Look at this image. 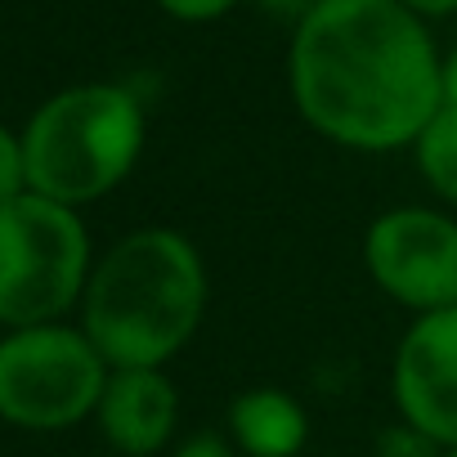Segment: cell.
<instances>
[{
    "label": "cell",
    "instance_id": "cell-11",
    "mask_svg": "<svg viewBox=\"0 0 457 457\" xmlns=\"http://www.w3.org/2000/svg\"><path fill=\"white\" fill-rule=\"evenodd\" d=\"M28 153H23V135H14L10 126H0V202H10L19 193H28Z\"/></svg>",
    "mask_w": 457,
    "mask_h": 457
},
{
    "label": "cell",
    "instance_id": "cell-9",
    "mask_svg": "<svg viewBox=\"0 0 457 457\" xmlns=\"http://www.w3.org/2000/svg\"><path fill=\"white\" fill-rule=\"evenodd\" d=\"M228 439L243 457H301L310 444V412L278 386H252L228 403Z\"/></svg>",
    "mask_w": 457,
    "mask_h": 457
},
{
    "label": "cell",
    "instance_id": "cell-10",
    "mask_svg": "<svg viewBox=\"0 0 457 457\" xmlns=\"http://www.w3.org/2000/svg\"><path fill=\"white\" fill-rule=\"evenodd\" d=\"M412 157H417V170H421L426 188L439 202L457 206V108L453 104H444L430 117V126L412 144Z\"/></svg>",
    "mask_w": 457,
    "mask_h": 457
},
{
    "label": "cell",
    "instance_id": "cell-1",
    "mask_svg": "<svg viewBox=\"0 0 457 457\" xmlns=\"http://www.w3.org/2000/svg\"><path fill=\"white\" fill-rule=\"evenodd\" d=\"M287 81L305 126L354 153L412 148L444 108V59L399 0H319L292 32Z\"/></svg>",
    "mask_w": 457,
    "mask_h": 457
},
{
    "label": "cell",
    "instance_id": "cell-3",
    "mask_svg": "<svg viewBox=\"0 0 457 457\" xmlns=\"http://www.w3.org/2000/svg\"><path fill=\"white\" fill-rule=\"evenodd\" d=\"M28 184L63 206L112 193L144 153V108L126 86L90 81L46 99L28 130Z\"/></svg>",
    "mask_w": 457,
    "mask_h": 457
},
{
    "label": "cell",
    "instance_id": "cell-17",
    "mask_svg": "<svg viewBox=\"0 0 457 457\" xmlns=\"http://www.w3.org/2000/svg\"><path fill=\"white\" fill-rule=\"evenodd\" d=\"M439 457H457V448H439Z\"/></svg>",
    "mask_w": 457,
    "mask_h": 457
},
{
    "label": "cell",
    "instance_id": "cell-15",
    "mask_svg": "<svg viewBox=\"0 0 457 457\" xmlns=\"http://www.w3.org/2000/svg\"><path fill=\"white\" fill-rule=\"evenodd\" d=\"M408 5L417 19H444V14H457V0H399Z\"/></svg>",
    "mask_w": 457,
    "mask_h": 457
},
{
    "label": "cell",
    "instance_id": "cell-5",
    "mask_svg": "<svg viewBox=\"0 0 457 457\" xmlns=\"http://www.w3.org/2000/svg\"><path fill=\"white\" fill-rule=\"evenodd\" d=\"M108 372L81 328H10L0 337V417L19 430H68L95 417Z\"/></svg>",
    "mask_w": 457,
    "mask_h": 457
},
{
    "label": "cell",
    "instance_id": "cell-7",
    "mask_svg": "<svg viewBox=\"0 0 457 457\" xmlns=\"http://www.w3.org/2000/svg\"><path fill=\"white\" fill-rule=\"evenodd\" d=\"M390 395L408 430L457 448V305L412 319L395 345Z\"/></svg>",
    "mask_w": 457,
    "mask_h": 457
},
{
    "label": "cell",
    "instance_id": "cell-14",
    "mask_svg": "<svg viewBox=\"0 0 457 457\" xmlns=\"http://www.w3.org/2000/svg\"><path fill=\"white\" fill-rule=\"evenodd\" d=\"M261 5H265L270 14H278V19H296V23H301V19L319 5V0H261Z\"/></svg>",
    "mask_w": 457,
    "mask_h": 457
},
{
    "label": "cell",
    "instance_id": "cell-6",
    "mask_svg": "<svg viewBox=\"0 0 457 457\" xmlns=\"http://www.w3.org/2000/svg\"><path fill=\"white\" fill-rule=\"evenodd\" d=\"M363 265L377 292L412 314L457 305V215L439 206L381 211L363 234Z\"/></svg>",
    "mask_w": 457,
    "mask_h": 457
},
{
    "label": "cell",
    "instance_id": "cell-16",
    "mask_svg": "<svg viewBox=\"0 0 457 457\" xmlns=\"http://www.w3.org/2000/svg\"><path fill=\"white\" fill-rule=\"evenodd\" d=\"M444 104L457 108V50L444 59Z\"/></svg>",
    "mask_w": 457,
    "mask_h": 457
},
{
    "label": "cell",
    "instance_id": "cell-13",
    "mask_svg": "<svg viewBox=\"0 0 457 457\" xmlns=\"http://www.w3.org/2000/svg\"><path fill=\"white\" fill-rule=\"evenodd\" d=\"M170 457H243L228 435H188Z\"/></svg>",
    "mask_w": 457,
    "mask_h": 457
},
{
    "label": "cell",
    "instance_id": "cell-12",
    "mask_svg": "<svg viewBox=\"0 0 457 457\" xmlns=\"http://www.w3.org/2000/svg\"><path fill=\"white\" fill-rule=\"evenodd\" d=\"M157 5H162L170 19H179V23H211V19H220V14L234 10L238 0H157Z\"/></svg>",
    "mask_w": 457,
    "mask_h": 457
},
{
    "label": "cell",
    "instance_id": "cell-4",
    "mask_svg": "<svg viewBox=\"0 0 457 457\" xmlns=\"http://www.w3.org/2000/svg\"><path fill=\"white\" fill-rule=\"evenodd\" d=\"M90 234L77 206L46 193L0 202V328L63 323L90 283Z\"/></svg>",
    "mask_w": 457,
    "mask_h": 457
},
{
    "label": "cell",
    "instance_id": "cell-2",
    "mask_svg": "<svg viewBox=\"0 0 457 457\" xmlns=\"http://www.w3.org/2000/svg\"><path fill=\"white\" fill-rule=\"evenodd\" d=\"M202 252L175 228H135L90 270L81 332L108 368H166L206 314Z\"/></svg>",
    "mask_w": 457,
    "mask_h": 457
},
{
    "label": "cell",
    "instance_id": "cell-8",
    "mask_svg": "<svg viewBox=\"0 0 457 457\" xmlns=\"http://www.w3.org/2000/svg\"><path fill=\"white\" fill-rule=\"evenodd\" d=\"M95 421L126 457H153L170 444L179 421V390L166 368H112Z\"/></svg>",
    "mask_w": 457,
    "mask_h": 457
}]
</instances>
